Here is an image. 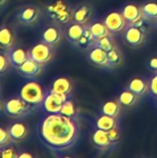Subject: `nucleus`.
I'll return each mask as SVG.
<instances>
[{
  "mask_svg": "<svg viewBox=\"0 0 157 158\" xmlns=\"http://www.w3.org/2000/svg\"><path fill=\"white\" fill-rule=\"evenodd\" d=\"M129 89L138 96H142L149 91V82L141 77H135L130 81Z\"/></svg>",
  "mask_w": 157,
  "mask_h": 158,
  "instance_id": "obj_22",
  "label": "nucleus"
},
{
  "mask_svg": "<svg viewBox=\"0 0 157 158\" xmlns=\"http://www.w3.org/2000/svg\"><path fill=\"white\" fill-rule=\"evenodd\" d=\"M12 142H20L24 140L28 135V127L22 121H16L8 127Z\"/></svg>",
  "mask_w": 157,
  "mask_h": 158,
  "instance_id": "obj_16",
  "label": "nucleus"
},
{
  "mask_svg": "<svg viewBox=\"0 0 157 158\" xmlns=\"http://www.w3.org/2000/svg\"><path fill=\"white\" fill-rule=\"evenodd\" d=\"M45 95L46 92L43 89L41 84L36 81L24 83L19 92V96L32 106H42Z\"/></svg>",
  "mask_w": 157,
  "mask_h": 158,
  "instance_id": "obj_3",
  "label": "nucleus"
},
{
  "mask_svg": "<svg viewBox=\"0 0 157 158\" xmlns=\"http://www.w3.org/2000/svg\"><path fill=\"white\" fill-rule=\"evenodd\" d=\"M32 106L23 100L20 96H14L8 98L3 106L4 112L10 118H21L28 114L32 109Z\"/></svg>",
  "mask_w": 157,
  "mask_h": 158,
  "instance_id": "obj_4",
  "label": "nucleus"
},
{
  "mask_svg": "<svg viewBox=\"0 0 157 158\" xmlns=\"http://www.w3.org/2000/svg\"><path fill=\"white\" fill-rule=\"evenodd\" d=\"M149 92L152 95L157 96V72H155L149 81Z\"/></svg>",
  "mask_w": 157,
  "mask_h": 158,
  "instance_id": "obj_34",
  "label": "nucleus"
},
{
  "mask_svg": "<svg viewBox=\"0 0 157 158\" xmlns=\"http://www.w3.org/2000/svg\"><path fill=\"white\" fill-rule=\"evenodd\" d=\"M42 67L43 65L37 63L36 61L30 57L27 61H25L21 66L17 68L16 69L19 72V74L26 78H33L41 73Z\"/></svg>",
  "mask_w": 157,
  "mask_h": 158,
  "instance_id": "obj_11",
  "label": "nucleus"
},
{
  "mask_svg": "<svg viewBox=\"0 0 157 158\" xmlns=\"http://www.w3.org/2000/svg\"><path fill=\"white\" fill-rule=\"evenodd\" d=\"M148 68L151 71L153 72H157V56H153L148 63Z\"/></svg>",
  "mask_w": 157,
  "mask_h": 158,
  "instance_id": "obj_36",
  "label": "nucleus"
},
{
  "mask_svg": "<svg viewBox=\"0 0 157 158\" xmlns=\"http://www.w3.org/2000/svg\"><path fill=\"white\" fill-rule=\"evenodd\" d=\"M95 45L103 48L106 52H109L110 50H112L116 46V44H114V42L112 40V34L111 35H107V36H104V37L98 39L96 41Z\"/></svg>",
  "mask_w": 157,
  "mask_h": 158,
  "instance_id": "obj_30",
  "label": "nucleus"
},
{
  "mask_svg": "<svg viewBox=\"0 0 157 158\" xmlns=\"http://www.w3.org/2000/svg\"><path fill=\"white\" fill-rule=\"evenodd\" d=\"M33 156L31 155L30 153H27V152H23V153H20L19 155V157L18 158H32Z\"/></svg>",
  "mask_w": 157,
  "mask_h": 158,
  "instance_id": "obj_37",
  "label": "nucleus"
},
{
  "mask_svg": "<svg viewBox=\"0 0 157 158\" xmlns=\"http://www.w3.org/2000/svg\"><path fill=\"white\" fill-rule=\"evenodd\" d=\"M61 39H62V32L60 29L54 24L48 25L43 30L42 34V41L52 46L59 44Z\"/></svg>",
  "mask_w": 157,
  "mask_h": 158,
  "instance_id": "obj_13",
  "label": "nucleus"
},
{
  "mask_svg": "<svg viewBox=\"0 0 157 158\" xmlns=\"http://www.w3.org/2000/svg\"><path fill=\"white\" fill-rule=\"evenodd\" d=\"M104 22L111 33H118L122 31L127 27V21L122 12H110L104 19Z\"/></svg>",
  "mask_w": 157,
  "mask_h": 158,
  "instance_id": "obj_7",
  "label": "nucleus"
},
{
  "mask_svg": "<svg viewBox=\"0 0 157 158\" xmlns=\"http://www.w3.org/2000/svg\"><path fill=\"white\" fill-rule=\"evenodd\" d=\"M50 91L60 94L69 95L72 91V82L67 77H58L52 83Z\"/></svg>",
  "mask_w": 157,
  "mask_h": 158,
  "instance_id": "obj_17",
  "label": "nucleus"
},
{
  "mask_svg": "<svg viewBox=\"0 0 157 158\" xmlns=\"http://www.w3.org/2000/svg\"><path fill=\"white\" fill-rule=\"evenodd\" d=\"M10 142H12V139H11L10 133L8 131V129H5V128L1 127V129H0V148L9 144Z\"/></svg>",
  "mask_w": 157,
  "mask_h": 158,
  "instance_id": "obj_32",
  "label": "nucleus"
},
{
  "mask_svg": "<svg viewBox=\"0 0 157 158\" xmlns=\"http://www.w3.org/2000/svg\"><path fill=\"white\" fill-rule=\"evenodd\" d=\"M138 97L139 96L136 94H134L132 91H130L128 88L127 90H124L120 93L118 101L120 103L121 106L129 107V106H132L136 104Z\"/></svg>",
  "mask_w": 157,
  "mask_h": 158,
  "instance_id": "obj_25",
  "label": "nucleus"
},
{
  "mask_svg": "<svg viewBox=\"0 0 157 158\" xmlns=\"http://www.w3.org/2000/svg\"><path fill=\"white\" fill-rule=\"evenodd\" d=\"M95 126L97 129H101L105 131H109L110 130H112L118 126V122H117L116 118H113V117L105 115V114H102L97 118Z\"/></svg>",
  "mask_w": 157,
  "mask_h": 158,
  "instance_id": "obj_23",
  "label": "nucleus"
},
{
  "mask_svg": "<svg viewBox=\"0 0 157 158\" xmlns=\"http://www.w3.org/2000/svg\"><path fill=\"white\" fill-rule=\"evenodd\" d=\"M92 17V8L88 5H80L73 11V21L82 25H88Z\"/></svg>",
  "mask_w": 157,
  "mask_h": 158,
  "instance_id": "obj_18",
  "label": "nucleus"
},
{
  "mask_svg": "<svg viewBox=\"0 0 157 158\" xmlns=\"http://www.w3.org/2000/svg\"><path fill=\"white\" fill-rule=\"evenodd\" d=\"M108 55V66L107 68H116L122 64L123 56L118 46H115L112 50L107 52Z\"/></svg>",
  "mask_w": 157,
  "mask_h": 158,
  "instance_id": "obj_28",
  "label": "nucleus"
},
{
  "mask_svg": "<svg viewBox=\"0 0 157 158\" xmlns=\"http://www.w3.org/2000/svg\"><path fill=\"white\" fill-rule=\"evenodd\" d=\"M1 1V6H3L4 4H5V2L6 1V0H0Z\"/></svg>",
  "mask_w": 157,
  "mask_h": 158,
  "instance_id": "obj_38",
  "label": "nucleus"
},
{
  "mask_svg": "<svg viewBox=\"0 0 157 158\" xmlns=\"http://www.w3.org/2000/svg\"><path fill=\"white\" fill-rule=\"evenodd\" d=\"M38 137L48 149L64 152L71 148L80 135V122L76 117L69 118L60 113L46 114L39 121Z\"/></svg>",
  "mask_w": 157,
  "mask_h": 158,
  "instance_id": "obj_1",
  "label": "nucleus"
},
{
  "mask_svg": "<svg viewBox=\"0 0 157 158\" xmlns=\"http://www.w3.org/2000/svg\"><path fill=\"white\" fill-rule=\"evenodd\" d=\"M88 25H89V28H90L93 35L94 36V38L96 40H98L104 36L113 34L109 31V30L107 29V27L105 26L104 21L103 22L102 21H94V22L88 24Z\"/></svg>",
  "mask_w": 157,
  "mask_h": 158,
  "instance_id": "obj_24",
  "label": "nucleus"
},
{
  "mask_svg": "<svg viewBox=\"0 0 157 158\" xmlns=\"http://www.w3.org/2000/svg\"><path fill=\"white\" fill-rule=\"evenodd\" d=\"M40 17V9L35 6H27L20 9L18 14L19 20L23 24H32Z\"/></svg>",
  "mask_w": 157,
  "mask_h": 158,
  "instance_id": "obj_12",
  "label": "nucleus"
},
{
  "mask_svg": "<svg viewBox=\"0 0 157 158\" xmlns=\"http://www.w3.org/2000/svg\"><path fill=\"white\" fill-rule=\"evenodd\" d=\"M29 54L30 57L34 61L41 65H45L53 58L54 49L52 45L42 41L34 44L29 51Z\"/></svg>",
  "mask_w": 157,
  "mask_h": 158,
  "instance_id": "obj_6",
  "label": "nucleus"
},
{
  "mask_svg": "<svg viewBox=\"0 0 157 158\" xmlns=\"http://www.w3.org/2000/svg\"><path fill=\"white\" fill-rule=\"evenodd\" d=\"M11 62V66H13L15 69L21 66L25 61H27L30 58V54L27 52L23 47H12L8 51H6Z\"/></svg>",
  "mask_w": 157,
  "mask_h": 158,
  "instance_id": "obj_14",
  "label": "nucleus"
},
{
  "mask_svg": "<svg viewBox=\"0 0 157 158\" xmlns=\"http://www.w3.org/2000/svg\"><path fill=\"white\" fill-rule=\"evenodd\" d=\"M84 29H85V25L80 24L75 21L71 22L68 26L67 31H66V35H67L68 40L73 44H76L78 40L82 36L84 32Z\"/></svg>",
  "mask_w": 157,
  "mask_h": 158,
  "instance_id": "obj_20",
  "label": "nucleus"
},
{
  "mask_svg": "<svg viewBox=\"0 0 157 158\" xmlns=\"http://www.w3.org/2000/svg\"><path fill=\"white\" fill-rule=\"evenodd\" d=\"M68 99V95L60 94L54 92H46V95L42 104V109L45 114H57L63 106V104Z\"/></svg>",
  "mask_w": 157,
  "mask_h": 158,
  "instance_id": "obj_5",
  "label": "nucleus"
},
{
  "mask_svg": "<svg viewBox=\"0 0 157 158\" xmlns=\"http://www.w3.org/2000/svg\"><path fill=\"white\" fill-rule=\"evenodd\" d=\"M1 157L2 158H18L19 157V154L17 153L15 147H13L10 143L1 147Z\"/></svg>",
  "mask_w": 157,
  "mask_h": 158,
  "instance_id": "obj_31",
  "label": "nucleus"
},
{
  "mask_svg": "<svg viewBox=\"0 0 157 158\" xmlns=\"http://www.w3.org/2000/svg\"><path fill=\"white\" fill-rule=\"evenodd\" d=\"M96 41L97 40L93 35V33L89 28V25H85L84 32H83L82 36L78 40V42L76 43L75 45L81 50H90L92 47H93L95 45Z\"/></svg>",
  "mask_w": 157,
  "mask_h": 158,
  "instance_id": "obj_19",
  "label": "nucleus"
},
{
  "mask_svg": "<svg viewBox=\"0 0 157 158\" xmlns=\"http://www.w3.org/2000/svg\"><path fill=\"white\" fill-rule=\"evenodd\" d=\"M121 12L127 21V26H131L136 21L143 18L142 7H140L138 5L134 3H130L126 5Z\"/></svg>",
  "mask_w": 157,
  "mask_h": 158,
  "instance_id": "obj_10",
  "label": "nucleus"
},
{
  "mask_svg": "<svg viewBox=\"0 0 157 158\" xmlns=\"http://www.w3.org/2000/svg\"><path fill=\"white\" fill-rule=\"evenodd\" d=\"M120 103L118 101L111 100L105 102L102 106V113L111 116L113 118H118L120 113Z\"/></svg>",
  "mask_w": 157,
  "mask_h": 158,
  "instance_id": "obj_26",
  "label": "nucleus"
},
{
  "mask_svg": "<svg viewBox=\"0 0 157 158\" xmlns=\"http://www.w3.org/2000/svg\"><path fill=\"white\" fill-rule=\"evenodd\" d=\"M142 12L146 20H155L157 18L156 2H146L142 6Z\"/></svg>",
  "mask_w": 157,
  "mask_h": 158,
  "instance_id": "obj_27",
  "label": "nucleus"
},
{
  "mask_svg": "<svg viewBox=\"0 0 157 158\" xmlns=\"http://www.w3.org/2000/svg\"><path fill=\"white\" fill-rule=\"evenodd\" d=\"M107 132H108L109 138H110V140L112 141L113 143H116L120 139V133H119V131H118V126L115 127L114 129L110 130V131H107Z\"/></svg>",
  "mask_w": 157,
  "mask_h": 158,
  "instance_id": "obj_35",
  "label": "nucleus"
},
{
  "mask_svg": "<svg viewBox=\"0 0 157 158\" xmlns=\"http://www.w3.org/2000/svg\"><path fill=\"white\" fill-rule=\"evenodd\" d=\"M156 104H157V96H156Z\"/></svg>",
  "mask_w": 157,
  "mask_h": 158,
  "instance_id": "obj_40",
  "label": "nucleus"
},
{
  "mask_svg": "<svg viewBox=\"0 0 157 158\" xmlns=\"http://www.w3.org/2000/svg\"><path fill=\"white\" fill-rule=\"evenodd\" d=\"M60 114H62L66 117H69V118L76 117L77 110H76V106H75L73 101H71L70 99H68L63 104V106L60 110Z\"/></svg>",
  "mask_w": 157,
  "mask_h": 158,
  "instance_id": "obj_29",
  "label": "nucleus"
},
{
  "mask_svg": "<svg viewBox=\"0 0 157 158\" xmlns=\"http://www.w3.org/2000/svg\"><path fill=\"white\" fill-rule=\"evenodd\" d=\"M155 25H156V27H157V18H156V19H155Z\"/></svg>",
  "mask_w": 157,
  "mask_h": 158,
  "instance_id": "obj_39",
  "label": "nucleus"
},
{
  "mask_svg": "<svg viewBox=\"0 0 157 158\" xmlns=\"http://www.w3.org/2000/svg\"><path fill=\"white\" fill-rule=\"evenodd\" d=\"M92 141L93 143L101 150L108 149L113 144L112 141L109 138L108 132L97 128L92 135Z\"/></svg>",
  "mask_w": 157,
  "mask_h": 158,
  "instance_id": "obj_15",
  "label": "nucleus"
},
{
  "mask_svg": "<svg viewBox=\"0 0 157 158\" xmlns=\"http://www.w3.org/2000/svg\"><path fill=\"white\" fill-rule=\"evenodd\" d=\"M73 11L64 0H55L46 6V12L50 19L57 24L68 25L73 20Z\"/></svg>",
  "mask_w": 157,
  "mask_h": 158,
  "instance_id": "obj_2",
  "label": "nucleus"
},
{
  "mask_svg": "<svg viewBox=\"0 0 157 158\" xmlns=\"http://www.w3.org/2000/svg\"><path fill=\"white\" fill-rule=\"evenodd\" d=\"M89 61L98 67H107L108 66V55L107 52L103 48L94 45L88 52Z\"/></svg>",
  "mask_w": 157,
  "mask_h": 158,
  "instance_id": "obj_9",
  "label": "nucleus"
},
{
  "mask_svg": "<svg viewBox=\"0 0 157 158\" xmlns=\"http://www.w3.org/2000/svg\"><path fill=\"white\" fill-rule=\"evenodd\" d=\"M10 65H11V62H10L7 52L6 51L3 52V50H2L1 55H0V71H1V73L6 71L9 68Z\"/></svg>",
  "mask_w": 157,
  "mask_h": 158,
  "instance_id": "obj_33",
  "label": "nucleus"
},
{
  "mask_svg": "<svg viewBox=\"0 0 157 158\" xmlns=\"http://www.w3.org/2000/svg\"><path fill=\"white\" fill-rule=\"evenodd\" d=\"M125 40L131 46L141 45L146 36L145 27L138 26H127L125 29Z\"/></svg>",
  "mask_w": 157,
  "mask_h": 158,
  "instance_id": "obj_8",
  "label": "nucleus"
},
{
  "mask_svg": "<svg viewBox=\"0 0 157 158\" xmlns=\"http://www.w3.org/2000/svg\"><path fill=\"white\" fill-rule=\"evenodd\" d=\"M15 37L13 31L6 26H2L0 30V45L2 50L8 51L14 46Z\"/></svg>",
  "mask_w": 157,
  "mask_h": 158,
  "instance_id": "obj_21",
  "label": "nucleus"
}]
</instances>
